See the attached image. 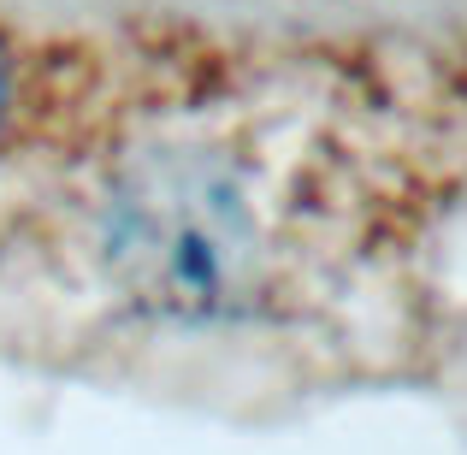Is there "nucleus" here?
I'll return each mask as SVG.
<instances>
[{
  "label": "nucleus",
  "mask_w": 467,
  "mask_h": 455,
  "mask_svg": "<svg viewBox=\"0 0 467 455\" xmlns=\"http://www.w3.org/2000/svg\"><path fill=\"white\" fill-rule=\"evenodd\" d=\"M107 266L154 314L213 319L254 290L261 237L213 160L160 154L130 166L107 202Z\"/></svg>",
  "instance_id": "f257e3e1"
},
{
  "label": "nucleus",
  "mask_w": 467,
  "mask_h": 455,
  "mask_svg": "<svg viewBox=\"0 0 467 455\" xmlns=\"http://www.w3.org/2000/svg\"><path fill=\"white\" fill-rule=\"evenodd\" d=\"M6 101H12V66H6V47H0V119H6Z\"/></svg>",
  "instance_id": "f03ea898"
}]
</instances>
